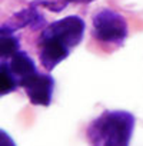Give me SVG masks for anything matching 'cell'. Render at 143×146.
Wrapping results in <instances>:
<instances>
[{
    "label": "cell",
    "mask_w": 143,
    "mask_h": 146,
    "mask_svg": "<svg viewBox=\"0 0 143 146\" xmlns=\"http://www.w3.org/2000/svg\"><path fill=\"white\" fill-rule=\"evenodd\" d=\"M134 129V116L126 110H105L93 119L86 136L90 146H129Z\"/></svg>",
    "instance_id": "obj_1"
},
{
    "label": "cell",
    "mask_w": 143,
    "mask_h": 146,
    "mask_svg": "<svg viewBox=\"0 0 143 146\" xmlns=\"http://www.w3.org/2000/svg\"><path fill=\"white\" fill-rule=\"evenodd\" d=\"M93 37L103 43L122 44L127 37L129 27L126 19L113 9H100L92 17Z\"/></svg>",
    "instance_id": "obj_2"
},
{
    "label": "cell",
    "mask_w": 143,
    "mask_h": 146,
    "mask_svg": "<svg viewBox=\"0 0 143 146\" xmlns=\"http://www.w3.org/2000/svg\"><path fill=\"white\" fill-rule=\"evenodd\" d=\"M85 29H86V25L82 17L70 15L46 26L42 30L39 39L54 40L66 46L67 49H73L82 42Z\"/></svg>",
    "instance_id": "obj_3"
},
{
    "label": "cell",
    "mask_w": 143,
    "mask_h": 146,
    "mask_svg": "<svg viewBox=\"0 0 143 146\" xmlns=\"http://www.w3.org/2000/svg\"><path fill=\"white\" fill-rule=\"evenodd\" d=\"M23 89L32 102L36 106H49L52 103L53 89H54V79L47 73H36L24 85Z\"/></svg>",
    "instance_id": "obj_4"
},
{
    "label": "cell",
    "mask_w": 143,
    "mask_h": 146,
    "mask_svg": "<svg viewBox=\"0 0 143 146\" xmlns=\"http://www.w3.org/2000/svg\"><path fill=\"white\" fill-rule=\"evenodd\" d=\"M37 46H39V60L46 72H52L70 53V49L54 40L39 39Z\"/></svg>",
    "instance_id": "obj_5"
},
{
    "label": "cell",
    "mask_w": 143,
    "mask_h": 146,
    "mask_svg": "<svg viewBox=\"0 0 143 146\" xmlns=\"http://www.w3.org/2000/svg\"><path fill=\"white\" fill-rule=\"evenodd\" d=\"M6 62V60H5ZM12 75L17 83V86L23 88V85L33 76L37 73V69L34 66V62L32 60V57L29 54H26L24 52H19L16 53L13 57H10L9 62H6Z\"/></svg>",
    "instance_id": "obj_6"
},
{
    "label": "cell",
    "mask_w": 143,
    "mask_h": 146,
    "mask_svg": "<svg viewBox=\"0 0 143 146\" xmlns=\"http://www.w3.org/2000/svg\"><path fill=\"white\" fill-rule=\"evenodd\" d=\"M44 26V19L42 17V15L37 12L34 3L23 10H20L19 13L13 15L10 17V20L3 26L5 29L10 30V32H16L17 29H23V27H32V29H39Z\"/></svg>",
    "instance_id": "obj_7"
},
{
    "label": "cell",
    "mask_w": 143,
    "mask_h": 146,
    "mask_svg": "<svg viewBox=\"0 0 143 146\" xmlns=\"http://www.w3.org/2000/svg\"><path fill=\"white\" fill-rule=\"evenodd\" d=\"M20 52V42L15 36L13 32L2 27V33H0V54H2V60L13 57L16 53Z\"/></svg>",
    "instance_id": "obj_8"
},
{
    "label": "cell",
    "mask_w": 143,
    "mask_h": 146,
    "mask_svg": "<svg viewBox=\"0 0 143 146\" xmlns=\"http://www.w3.org/2000/svg\"><path fill=\"white\" fill-rule=\"evenodd\" d=\"M16 88H17V83L12 75L7 63L2 60V63H0V95L6 96L12 93Z\"/></svg>",
    "instance_id": "obj_9"
},
{
    "label": "cell",
    "mask_w": 143,
    "mask_h": 146,
    "mask_svg": "<svg viewBox=\"0 0 143 146\" xmlns=\"http://www.w3.org/2000/svg\"><path fill=\"white\" fill-rule=\"evenodd\" d=\"M0 146H16L15 140L10 137V135L6 130H0Z\"/></svg>",
    "instance_id": "obj_10"
},
{
    "label": "cell",
    "mask_w": 143,
    "mask_h": 146,
    "mask_svg": "<svg viewBox=\"0 0 143 146\" xmlns=\"http://www.w3.org/2000/svg\"><path fill=\"white\" fill-rule=\"evenodd\" d=\"M66 3H92L95 0H63Z\"/></svg>",
    "instance_id": "obj_11"
}]
</instances>
